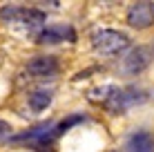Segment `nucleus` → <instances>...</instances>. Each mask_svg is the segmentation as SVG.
<instances>
[{"label": "nucleus", "instance_id": "nucleus-7", "mask_svg": "<svg viewBox=\"0 0 154 152\" xmlns=\"http://www.w3.org/2000/svg\"><path fill=\"white\" fill-rule=\"evenodd\" d=\"M127 152H154V137L150 132H134L125 143Z\"/></svg>", "mask_w": 154, "mask_h": 152}, {"label": "nucleus", "instance_id": "nucleus-2", "mask_svg": "<svg viewBox=\"0 0 154 152\" xmlns=\"http://www.w3.org/2000/svg\"><path fill=\"white\" fill-rule=\"evenodd\" d=\"M145 101V94L136 87H116L112 98L105 103V107L109 110L112 114H123L127 107H132L134 103H141Z\"/></svg>", "mask_w": 154, "mask_h": 152}, {"label": "nucleus", "instance_id": "nucleus-11", "mask_svg": "<svg viewBox=\"0 0 154 152\" xmlns=\"http://www.w3.org/2000/svg\"><path fill=\"white\" fill-rule=\"evenodd\" d=\"M11 132V128H9V123H5V121H0V137H7V134Z\"/></svg>", "mask_w": 154, "mask_h": 152}, {"label": "nucleus", "instance_id": "nucleus-6", "mask_svg": "<svg viewBox=\"0 0 154 152\" xmlns=\"http://www.w3.org/2000/svg\"><path fill=\"white\" fill-rule=\"evenodd\" d=\"M65 38H69V43L76 40V34L72 27H47L38 34V43H60Z\"/></svg>", "mask_w": 154, "mask_h": 152}, {"label": "nucleus", "instance_id": "nucleus-8", "mask_svg": "<svg viewBox=\"0 0 154 152\" xmlns=\"http://www.w3.org/2000/svg\"><path fill=\"white\" fill-rule=\"evenodd\" d=\"M29 107L34 110V112H42V110H47V105L51 103V92L49 90H36L29 94Z\"/></svg>", "mask_w": 154, "mask_h": 152}, {"label": "nucleus", "instance_id": "nucleus-5", "mask_svg": "<svg viewBox=\"0 0 154 152\" xmlns=\"http://www.w3.org/2000/svg\"><path fill=\"white\" fill-rule=\"evenodd\" d=\"M150 65V51L145 47H136L130 51V56L123 60V70L127 74H141L145 67Z\"/></svg>", "mask_w": 154, "mask_h": 152}, {"label": "nucleus", "instance_id": "nucleus-1", "mask_svg": "<svg viewBox=\"0 0 154 152\" xmlns=\"http://www.w3.org/2000/svg\"><path fill=\"white\" fill-rule=\"evenodd\" d=\"M92 45L100 54L114 56L130 47V36L123 34V31H116V29H100L92 36Z\"/></svg>", "mask_w": 154, "mask_h": 152}, {"label": "nucleus", "instance_id": "nucleus-4", "mask_svg": "<svg viewBox=\"0 0 154 152\" xmlns=\"http://www.w3.org/2000/svg\"><path fill=\"white\" fill-rule=\"evenodd\" d=\"M27 72L36 78H49L58 74V60L54 56H36L27 63Z\"/></svg>", "mask_w": 154, "mask_h": 152}, {"label": "nucleus", "instance_id": "nucleus-10", "mask_svg": "<svg viewBox=\"0 0 154 152\" xmlns=\"http://www.w3.org/2000/svg\"><path fill=\"white\" fill-rule=\"evenodd\" d=\"M116 90V85H100V87H94L92 92H89V101H94V103H107L109 98H112V94Z\"/></svg>", "mask_w": 154, "mask_h": 152}, {"label": "nucleus", "instance_id": "nucleus-3", "mask_svg": "<svg viewBox=\"0 0 154 152\" xmlns=\"http://www.w3.org/2000/svg\"><path fill=\"white\" fill-rule=\"evenodd\" d=\"M127 25L134 29H147L154 25V2H134L127 9Z\"/></svg>", "mask_w": 154, "mask_h": 152}, {"label": "nucleus", "instance_id": "nucleus-9", "mask_svg": "<svg viewBox=\"0 0 154 152\" xmlns=\"http://www.w3.org/2000/svg\"><path fill=\"white\" fill-rule=\"evenodd\" d=\"M18 23H25L29 29H40L45 25V14L38 11V9H23Z\"/></svg>", "mask_w": 154, "mask_h": 152}]
</instances>
